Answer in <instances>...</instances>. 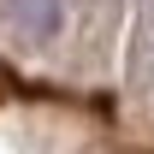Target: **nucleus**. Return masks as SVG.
I'll list each match as a JSON object with an SVG mask.
<instances>
[{"instance_id": "nucleus-1", "label": "nucleus", "mask_w": 154, "mask_h": 154, "mask_svg": "<svg viewBox=\"0 0 154 154\" xmlns=\"http://www.w3.org/2000/svg\"><path fill=\"white\" fill-rule=\"evenodd\" d=\"M0 18L18 42L30 48H48V42L65 30V0H0Z\"/></svg>"}, {"instance_id": "nucleus-2", "label": "nucleus", "mask_w": 154, "mask_h": 154, "mask_svg": "<svg viewBox=\"0 0 154 154\" xmlns=\"http://www.w3.org/2000/svg\"><path fill=\"white\" fill-rule=\"evenodd\" d=\"M148 77H154V54H148Z\"/></svg>"}]
</instances>
